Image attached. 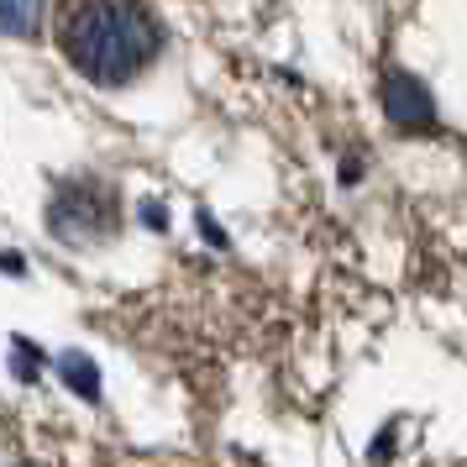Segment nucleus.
Instances as JSON below:
<instances>
[{
    "mask_svg": "<svg viewBox=\"0 0 467 467\" xmlns=\"http://www.w3.org/2000/svg\"><path fill=\"white\" fill-rule=\"evenodd\" d=\"M0 16H5L11 37H32L43 22V0H0Z\"/></svg>",
    "mask_w": 467,
    "mask_h": 467,
    "instance_id": "obj_4",
    "label": "nucleus"
},
{
    "mask_svg": "<svg viewBox=\"0 0 467 467\" xmlns=\"http://www.w3.org/2000/svg\"><path fill=\"white\" fill-rule=\"evenodd\" d=\"M383 110H389L394 127H431V121H436L431 89H425L415 74H404V68H389V74H383Z\"/></svg>",
    "mask_w": 467,
    "mask_h": 467,
    "instance_id": "obj_3",
    "label": "nucleus"
},
{
    "mask_svg": "<svg viewBox=\"0 0 467 467\" xmlns=\"http://www.w3.org/2000/svg\"><path fill=\"white\" fill-rule=\"evenodd\" d=\"M110 194L100 184H68L58 200H53V232L68 236V242H85V236H100L110 232Z\"/></svg>",
    "mask_w": 467,
    "mask_h": 467,
    "instance_id": "obj_2",
    "label": "nucleus"
},
{
    "mask_svg": "<svg viewBox=\"0 0 467 467\" xmlns=\"http://www.w3.org/2000/svg\"><path fill=\"white\" fill-rule=\"evenodd\" d=\"M64 58L95 85H121L158 58L163 26L142 0H68L58 22Z\"/></svg>",
    "mask_w": 467,
    "mask_h": 467,
    "instance_id": "obj_1",
    "label": "nucleus"
}]
</instances>
